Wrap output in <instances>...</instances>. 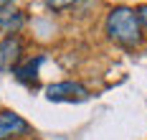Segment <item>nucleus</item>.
Listing matches in <instances>:
<instances>
[{"mask_svg":"<svg viewBox=\"0 0 147 140\" xmlns=\"http://www.w3.org/2000/svg\"><path fill=\"white\" fill-rule=\"evenodd\" d=\"M30 130V125L20 117V115H15V112H0V140H15L20 138V135H26Z\"/></svg>","mask_w":147,"mask_h":140,"instance_id":"3","label":"nucleus"},{"mask_svg":"<svg viewBox=\"0 0 147 140\" xmlns=\"http://www.w3.org/2000/svg\"><path fill=\"white\" fill-rule=\"evenodd\" d=\"M137 18H140V23L147 28V5H142V8L137 10Z\"/></svg>","mask_w":147,"mask_h":140,"instance_id":"8","label":"nucleus"},{"mask_svg":"<svg viewBox=\"0 0 147 140\" xmlns=\"http://www.w3.org/2000/svg\"><path fill=\"white\" fill-rule=\"evenodd\" d=\"M41 61H43V56H38L36 61H33V59H28L23 66H15L13 74L20 79V82H33V79H36V71H38V64H41Z\"/></svg>","mask_w":147,"mask_h":140,"instance_id":"6","label":"nucleus"},{"mask_svg":"<svg viewBox=\"0 0 147 140\" xmlns=\"http://www.w3.org/2000/svg\"><path fill=\"white\" fill-rule=\"evenodd\" d=\"M8 3H13V0H0V8H5Z\"/></svg>","mask_w":147,"mask_h":140,"instance_id":"9","label":"nucleus"},{"mask_svg":"<svg viewBox=\"0 0 147 140\" xmlns=\"http://www.w3.org/2000/svg\"><path fill=\"white\" fill-rule=\"evenodd\" d=\"M107 33L112 41H117L127 48L140 46L142 43V23L137 18V10L127 8V5L112 8L107 16Z\"/></svg>","mask_w":147,"mask_h":140,"instance_id":"1","label":"nucleus"},{"mask_svg":"<svg viewBox=\"0 0 147 140\" xmlns=\"http://www.w3.org/2000/svg\"><path fill=\"white\" fill-rule=\"evenodd\" d=\"M20 38L18 36H8L3 43H0V66H13L18 61V56H20Z\"/></svg>","mask_w":147,"mask_h":140,"instance_id":"5","label":"nucleus"},{"mask_svg":"<svg viewBox=\"0 0 147 140\" xmlns=\"http://www.w3.org/2000/svg\"><path fill=\"white\" fill-rule=\"evenodd\" d=\"M76 0H46V5L51 8V10H66V8H71Z\"/></svg>","mask_w":147,"mask_h":140,"instance_id":"7","label":"nucleus"},{"mask_svg":"<svg viewBox=\"0 0 147 140\" xmlns=\"http://www.w3.org/2000/svg\"><path fill=\"white\" fill-rule=\"evenodd\" d=\"M46 97L51 102H84L89 99V89L79 82H59L46 89Z\"/></svg>","mask_w":147,"mask_h":140,"instance_id":"2","label":"nucleus"},{"mask_svg":"<svg viewBox=\"0 0 147 140\" xmlns=\"http://www.w3.org/2000/svg\"><path fill=\"white\" fill-rule=\"evenodd\" d=\"M23 23H26V16L20 13V10H15V8H0V31L8 33V36H15V33L23 28Z\"/></svg>","mask_w":147,"mask_h":140,"instance_id":"4","label":"nucleus"}]
</instances>
